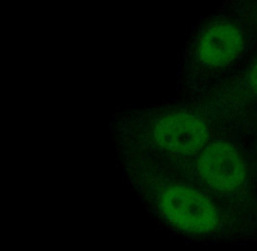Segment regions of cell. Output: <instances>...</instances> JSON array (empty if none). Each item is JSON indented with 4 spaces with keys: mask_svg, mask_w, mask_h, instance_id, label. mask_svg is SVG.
<instances>
[{
    "mask_svg": "<svg viewBox=\"0 0 257 251\" xmlns=\"http://www.w3.org/2000/svg\"><path fill=\"white\" fill-rule=\"evenodd\" d=\"M141 192L166 224L190 235H205L220 224L217 208L197 189L158 175L140 174Z\"/></svg>",
    "mask_w": 257,
    "mask_h": 251,
    "instance_id": "1",
    "label": "cell"
},
{
    "mask_svg": "<svg viewBox=\"0 0 257 251\" xmlns=\"http://www.w3.org/2000/svg\"><path fill=\"white\" fill-rule=\"evenodd\" d=\"M252 42L244 23L223 5L195 37L190 51L191 68L199 75L227 72L245 57Z\"/></svg>",
    "mask_w": 257,
    "mask_h": 251,
    "instance_id": "2",
    "label": "cell"
},
{
    "mask_svg": "<svg viewBox=\"0 0 257 251\" xmlns=\"http://www.w3.org/2000/svg\"><path fill=\"white\" fill-rule=\"evenodd\" d=\"M142 130L144 141L164 155H196L209 140L206 121L184 109H170L147 116Z\"/></svg>",
    "mask_w": 257,
    "mask_h": 251,
    "instance_id": "3",
    "label": "cell"
},
{
    "mask_svg": "<svg viewBox=\"0 0 257 251\" xmlns=\"http://www.w3.org/2000/svg\"><path fill=\"white\" fill-rule=\"evenodd\" d=\"M196 170L199 179L216 192H233L245 183V163L228 142L207 144L199 153Z\"/></svg>",
    "mask_w": 257,
    "mask_h": 251,
    "instance_id": "4",
    "label": "cell"
},
{
    "mask_svg": "<svg viewBox=\"0 0 257 251\" xmlns=\"http://www.w3.org/2000/svg\"><path fill=\"white\" fill-rule=\"evenodd\" d=\"M222 94L257 101V56L222 85Z\"/></svg>",
    "mask_w": 257,
    "mask_h": 251,
    "instance_id": "5",
    "label": "cell"
},
{
    "mask_svg": "<svg viewBox=\"0 0 257 251\" xmlns=\"http://www.w3.org/2000/svg\"><path fill=\"white\" fill-rule=\"evenodd\" d=\"M223 5L244 23L257 41V0H224Z\"/></svg>",
    "mask_w": 257,
    "mask_h": 251,
    "instance_id": "6",
    "label": "cell"
}]
</instances>
